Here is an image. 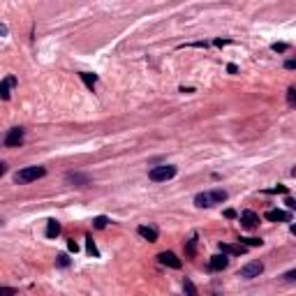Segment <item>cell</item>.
I'll use <instances>...</instances> for the list:
<instances>
[{
  "label": "cell",
  "instance_id": "cell-1",
  "mask_svg": "<svg viewBox=\"0 0 296 296\" xmlns=\"http://www.w3.org/2000/svg\"><path fill=\"white\" fill-rule=\"evenodd\" d=\"M227 201V190H209V192H199L194 197V206L197 209H211L215 204Z\"/></svg>",
  "mask_w": 296,
  "mask_h": 296
},
{
  "label": "cell",
  "instance_id": "cell-2",
  "mask_svg": "<svg viewBox=\"0 0 296 296\" xmlns=\"http://www.w3.org/2000/svg\"><path fill=\"white\" fill-rule=\"evenodd\" d=\"M46 176V169L44 167H26V169H21L14 174V181L19 185H26V183H33L37 178H44Z\"/></svg>",
  "mask_w": 296,
  "mask_h": 296
},
{
  "label": "cell",
  "instance_id": "cell-3",
  "mask_svg": "<svg viewBox=\"0 0 296 296\" xmlns=\"http://www.w3.org/2000/svg\"><path fill=\"white\" fill-rule=\"evenodd\" d=\"M176 174H178V169H176L174 165H162V167H153V169L148 171V178H150L153 183H165V181H171Z\"/></svg>",
  "mask_w": 296,
  "mask_h": 296
},
{
  "label": "cell",
  "instance_id": "cell-4",
  "mask_svg": "<svg viewBox=\"0 0 296 296\" xmlns=\"http://www.w3.org/2000/svg\"><path fill=\"white\" fill-rule=\"evenodd\" d=\"M261 271H264V264H261V261H248L245 266H241L238 275L245 280H253V278H259Z\"/></svg>",
  "mask_w": 296,
  "mask_h": 296
},
{
  "label": "cell",
  "instance_id": "cell-5",
  "mask_svg": "<svg viewBox=\"0 0 296 296\" xmlns=\"http://www.w3.org/2000/svg\"><path fill=\"white\" fill-rule=\"evenodd\" d=\"M23 137H26V130L23 127H12V130L5 134V146L7 148H17L23 144Z\"/></svg>",
  "mask_w": 296,
  "mask_h": 296
},
{
  "label": "cell",
  "instance_id": "cell-6",
  "mask_svg": "<svg viewBox=\"0 0 296 296\" xmlns=\"http://www.w3.org/2000/svg\"><path fill=\"white\" fill-rule=\"evenodd\" d=\"M157 261H160L162 266H169V269H181V266H183V261L178 259L174 253H160L157 254Z\"/></svg>",
  "mask_w": 296,
  "mask_h": 296
},
{
  "label": "cell",
  "instance_id": "cell-7",
  "mask_svg": "<svg viewBox=\"0 0 296 296\" xmlns=\"http://www.w3.org/2000/svg\"><path fill=\"white\" fill-rule=\"evenodd\" d=\"M264 218L269 220V222H292V213H289V211L273 209V211H266Z\"/></svg>",
  "mask_w": 296,
  "mask_h": 296
},
{
  "label": "cell",
  "instance_id": "cell-8",
  "mask_svg": "<svg viewBox=\"0 0 296 296\" xmlns=\"http://www.w3.org/2000/svg\"><path fill=\"white\" fill-rule=\"evenodd\" d=\"M257 225H259V215L254 211H243L241 213V227H245V229H257Z\"/></svg>",
  "mask_w": 296,
  "mask_h": 296
},
{
  "label": "cell",
  "instance_id": "cell-9",
  "mask_svg": "<svg viewBox=\"0 0 296 296\" xmlns=\"http://www.w3.org/2000/svg\"><path fill=\"white\" fill-rule=\"evenodd\" d=\"M14 86H17V77H14V74H9V77L2 79V81H0V100H9V95H12L9 90Z\"/></svg>",
  "mask_w": 296,
  "mask_h": 296
},
{
  "label": "cell",
  "instance_id": "cell-10",
  "mask_svg": "<svg viewBox=\"0 0 296 296\" xmlns=\"http://www.w3.org/2000/svg\"><path fill=\"white\" fill-rule=\"evenodd\" d=\"M65 178H67V183H72L74 188H88V185L93 183V178L88 174H67Z\"/></svg>",
  "mask_w": 296,
  "mask_h": 296
},
{
  "label": "cell",
  "instance_id": "cell-11",
  "mask_svg": "<svg viewBox=\"0 0 296 296\" xmlns=\"http://www.w3.org/2000/svg\"><path fill=\"white\" fill-rule=\"evenodd\" d=\"M227 266H229V254H215V257H211L209 261V269L211 271H225Z\"/></svg>",
  "mask_w": 296,
  "mask_h": 296
},
{
  "label": "cell",
  "instance_id": "cell-12",
  "mask_svg": "<svg viewBox=\"0 0 296 296\" xmlns=\"http://www.w3.org/2000/svg\"><path fill=\"white\" fill-rule=\"evenodd\" d=\"M137 234H139L141 238H146L148 243H155V241H157V229H155V227H146V225H141L139 229H137Z\"/></svg>",
  "mask_w": 296,
  "mask_h": 296
},
{
  "label": "cell",
  "instance_id": "cell-13",
  "mask_svg": "<svg viewBox=\"0 0 296 296\" xmlns=\"http://www.w3.org/2000/svg\"><path fill=\"white\" fill-rule=\"evenodd\" d=\"M248 248H245L243 243H238V245H227V243H220V253H225V254H243Z\"/></svg>",
  "mask_w": 296,
  "mask_h": 296
},
{
  "label": "cell",
  "instance_id": "cell-14",
  "mask_svg": "<svg viewBox=\"0 0 296 296\" xmlns=\"http://www.w3.org/2000/svg\"><path fill=\"white\" fill-rule=\"evenodd\" d=\"M61 234V222L58 220H49L46 222V238H56Z\"/></svg>",
  "mask_w": 296,
  "mask_h": 296
},
{
  "label": "cell",
  "instance_id": "cell-15",
  "mask_svg": "<svg viewBox=\"0 0 296 296\" xmlns=\"http://www.w3.org/2000/svg\"><path fill=\"white\" fill-rule=\"evenodd\" d=\"M79 77H81V81H84V84H86V86L90 88V90L95 88V84H97V74H90V72H81Z\"/></svg>",
  "mask_w": 296,
  "mask_h": 296
},
{
  "label": "cell",
  "instance_id": "cell-16",
  "mask_svg": "<svg viewBox=\"0 0 296 296\" xmlns=\"http://www.w3.org/2000/svg\"><path fill=\"white\" fill-rule=\"evenodd\" d=\"M194 250H197V234H192L188 245H185V253L190 254V257H194Z\"/></svg>",
  "mask_w": 296,
  "mask_h": 296
},
{
  "label": "cell",
  "instance_id": "cell-17",
  "mask_svg": "<svg viewBox=\"0 0 296 296\" xmlns=\"http://www.w3.org/2000/svg\"><path fill=\"white\" fill-rule=\"evenodd\" d=\"M238 241H241V243H243L245 248H257V245L264 243L261 238H238Z\"/></svg>",
  "mask_w": 296,
  "mask_h": 296
},
{
  "label": "cell",
  "instance_id": "cell-18",
  "mask_svg": "<svg viewBox=\"0 0 296 296\" xmlns=\"http://www.w3.org/2000/svg\"><path fill=\"white\" fill-rule=\"evenodd\" d=\"M93 225H95V229H105V227L109 225V218H106V215H97V218L93 220Z\"/></svg>",
  "mask_w": 296,
  "mask_h": 296
},
{
  "label": "cell",
  "instance_id": "cell-19",
  "mask_svg": "<svg viewBox=\"0 0 296 296\" xmlns=\"http://www.w3.org/2000/svg\"><path fill=\"white\" fill-rule=\"evenodd\" d=\"M56 264H58L61 269H67V266H70V257H67V254H65V253H63V254H58V257H56Z\"/></svg>",
  "mask_w": 296,
  "mask_h": 296
},
{
  "label": "cell",
  "instance_id": "cell-20",
  "mask_svg": "<svg viewBox=\"0 0 296 296\" xmlns=\"http://www.w3.org/2000/svg\"><path fill=\"white\" fill-rule=\"evenodd\" d=\"M86 241H88V243H86V250H88V254H93V257H97V254H100V253H97L95 243H93V238H90V236H88Z\"/></svg>",
  "mask_w": 296,
  "mask_h": 296
},
{
  "label": "cell",
  "instance_id": "cell-21",
  "mask_svg": "<svg viewBox=\"0 0 296 296\" xmlns=\"http://www.w3.org/2000/svg\"><path fill=\"white\" fill-rule=\"evenodd\" d=\"M271 49H273V51H275V53H285V51H287V49H289V44H285V42H275V44H273V46H271Z\"/></svg>",
  "mask_w": 296,
  "mask_h": 296
},
{
  "label": "cell",
  "instance_id": "cell-22",
  "mask_svg": "<svg viewBox=\"0 0 296 296\" xmlns=\"http://www.w3.org/2000/svg\"><path fill=\"white\" fill-rule=\"evenodd\" d=\"M183 289H185V292H188V294H192V296L197 294V287H194V285H192L190 280H185V282H183Z\"/></svg>",
  "mask_w": 296,
  "mask_h": 296
},
{
  "label": "cell",
  "instance_id": "cell-23",
  "mask_svg": "<svg viewBox=\"0 0 296 296\" xmlns=\"http://www.w3.org/2000/svg\"><path fill=\"white\" fill-rule=\"evenodd\" d=\"M287 102L292 106L296 105V90H294V88H287Z\"/></svg>",
  "mask_w": 296,
  "mask_h": 296
},
{
  "label": "cell",
  "instance_id": "cell-24",
  "mask_svg": "<svg viewBox=\"0 0 296 296\" xmlns=\"http://www.w3.org/2000/svg\"><path fill=\"white\" fill-rule=\"evenodd\" d=\"M269 194H278V192H282V194H287V188L285 185H278V188H271V190H266Z\"/></svg>",
  "mask_w": 296,
  "mask_h": 296
},
{
  "label": "cell",
  "instance_id": "cell-25",
  "mask_svg": "<svg viewBox=\"0 0 296 296\" xmlns=\"http://www.w3.org/2000/svg\"><path fill=\"white\" fill-rule=\"evenodd\" d=\"M12 294H17L14 287H0V296H12Z\"/></svg>",
  "mask_w": 296,
  "mask_h": 296
},
{
  "label": "cell",
  "instance_id": "cell-26",
  "mask_svg": "<svg viewBox=\"0 0 296 296\" xmlns=\"http://www.w3.org/2000/svg\"><path fill=\"white\" fill-rule=\"evenodd\" d=\"M282 278L287 280V282H294V280H296V271H294V269H292V271H287V273H285Z\"/></svg>",
  "mask_w": 296,
  "mask_h": 296
},
{
  "label": "cell",
  "instance_id": "cell-27",
  "mask_svg": "<svg viewBox=\"0 0 296 296\" xmlns=\"http://www.w3.org/2000/svg\"><path fill=\"white\" fill-rule=\"evenodd\" d=\"M9 35V28L5 23H0V37H7Z\"/></svg>",
  "mask_w": 296,
  "mask_h": 296
},
{
  "label": "cell",
  "instance_id": "cell-28",
  "mask_svg": "<svg viewBox=\"0 0 296 296\" xmlns=\"http://www.w3.org/2000/svg\"><path fill=\"white\" fill-rule=\"evenodd\" d=\"M5 174H7V162H2V160H0V178H2Z\"/></svg>",
  "mask_w": 296,
  "mask_h": 296
},
{
  "label": "cell",
  "instance_id": "cell-29",
  "mask_svg": "<svg viewBox=\"0 0 296 296\" xmlns=\"http://www.w3.org/2000/svg\"><path fill=\"white\" fill-rule=\"evenodd\" d=\"M285 204H287V209L292 211V209H296V201L292 199V197H287V201H285Z\"/></svg>",
  "mask_w": 296,
  "mask_h": 296
},
{
  "label": "cell",
  "instance_id": "cell-30",
  "mask_svg": "<svg viewBox=\"0 0 296 296\" xmlns=\"http://www.w3.org/2000/svg\"><path fill=\"white\" fill-rule=\"evenodd\" d=\"M67 248H70V253H77V250H79V245L74 243V241H70V243H67Z\"/></svg>",
  "mask_w": 296,
  "mask_h": 296
},
{
  "label": "cell",
  "instance_id": "cell-31",
  "mask_svg": "<svg viewBox=\"0 0 296 296\" xmlns=\"http://www.w3.org/2000/svg\"><path fill=\"white\" fill-rule=\"evenodd\" d=\"M285 67H287V70H294L296 63H294V61H287V63H285Z\"/></svg>",
  "mask_w": 296,
  "mask_h": 296
},
{
  "label": "cell",
  "instance_id": "cell-32",
  "mask_svg": "<svg viewBox=\"0 0 296 296\" xmlns=\"http://www.w3.org/2000/svg\"><path fill=\"white\" fill-rule=\"evenodd\" d=\"M227 72H232V74H236L238 70H236V65H227Z\"/></svg>",
  "mask_w": 296,
  "mask_h": 296
},
{
  "label": "cell",
  "instance_id": "cell-33",
  "mask_svg": "<svg viewBox=\"0 0 296 296\" xmlns=\"http://www.w3.org/2000/svg\"><path fill=\"white\" fill-rule=\"evenodd\" d=\"M0 227H2V222H0Z\"/></svg>",
  "mask_w": 296,
  "mask_h": 296
}]
</instances>
